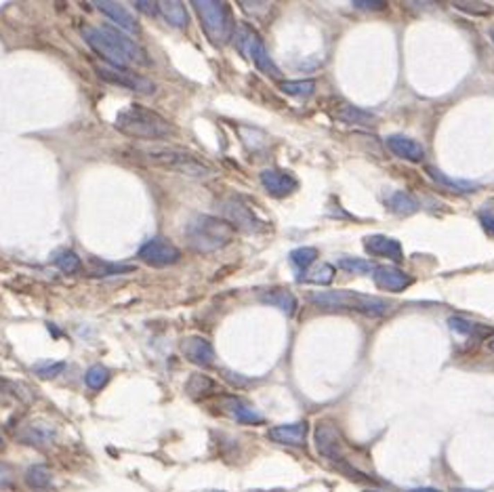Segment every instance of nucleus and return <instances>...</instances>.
I'll list each match as a JSON object with an SVG mask.
<instances>
[{
    "label": "nucleus",
    "instance_id": "obj_13",
    "mask_svg": "<svg viewBox=\"0 0 494 492\" xmlns=\"http://www.w3.org/2000/svg\"><path fill=\"white\" fill-rule=\"evenodd\" d=\"M373 278H375V285L387 293H402L412 282V278L406 271H402L398 267H387V265L375 267Z\"/></svg>",
    "mask_w": 494,
    "mask_h": 492
},
{
    "label": "nucleus",
    "instance_id": "obj_24",
    "mask_svg": "<svg viewBox=\"0 0 494 492\" xmlns=\"http://www.w3.org/2000/svg\"><path fill=\"white\" fill-rule=\"evenodd\" d=\"M334 116L343 122H349V124H375V116L370 112H364L356 105H349V103H343L334 110Z\"/></svg>",
    "mask_w": 494,
    "mask_h": 492
},
{
    "label": "nucleus",
    "instance_id": "obj_16",
    "mask_svg": "<svg viewBox=\"0 0 494 492\" xmlns=\"http://www.w3.org/2000/svg\"><path fill=\"white\" fill-rule=\"evenodd\" d=\"M364 248L375 255V257H387V259H393V261H402L404 259V253H402V244L393 238H387V236H366L364 238Z\"/></svg>",
    "mask_w": 494,
    "mask_h": 492
},
{
    "label": "nucleus",
    "instance_id": "obj_1",
    "mask_svg": "<svg viewBox=\"0 0 494 492\" xmlns=\"http://www.w3.org/2000/svg\"><path fill=\"white\" fill-rule=\"evenodd\" d=\"M85 42L103 57L110 67L128 69L130 65H148V55L137 42H133L124 32L108 26H85L80 28Z\"/></svg>",
    "mask_w": 494,
    "mask_h": 492
},
{
    "label": "nucleus",
    "instance_id": "obj_47",
    "mask_svg": "<svg viewBox=\"0 0 494 492\" xmlns=\"http://www.w3.org/2000/svg\"><path fill=\"white\" fill-rule=\"evenodd\" d=\"M364 492H381V490H364Z\"/></svg>",
    "mask_w": 494,
    "mask_h": 492
},
{
    "label": "nucleus",
    "instance_id": "obj_5",
    "mask_svg": "<svg viewBox=\"0 0 494 492\" xmlns=\"http://www.w3.org/2000/svg\"><path fill=\"white\" fill-rule=\"evenodd\" d=\"M194 9L204 28L206 38L215 46H223L236 32L230 7L219 0H194Z\"/></svg>",
    "mask_w": 494,
    "mask_h": 492
},
{
    "label": "nucleus",
    "instance_id": "obj_30",
    "mask_svg": "<svg viewBox=\"0 0 494 492\" xmlns=\"http://www.w3.org/2000/svg\"><path fill=\"white\" fill-rule=\"evenodd\" d=\"M334 267L330 263H322L316 269H312L307 275H303L301 282H314V285H330L334 280Z\"/></svg>",
    "mask_w": 494,
    "mask_h": 492
},
{
    "label": "nucleus",
    "instance_id": "obj_46",
    "mask_svg": "<svg viewBox=\"0 0 494 492\" xmlns=\"http://www.w3.org/2000/svg\"><path fill=\"white\" fill-rule=\"evenodd\" d=\"M490 38H492V42H494V28L490 30Z\"/></svg>",
    "mask_w": 494,
    "mask_h": 492
},
{
    "label": "nucleus",
    "instance_id": "obj_19",
    "mask_svg": "<svg viewBox=\"0 0 494 492\" xmlns=\"http://www.w3.org/2000/svg\"><path fill=\"white\" fill-rule=\"evenodd\" d=\"M53 440H55V430L46 423H32L19 436V442H24L28 446H36V448L49 446Z\"/></svg>",
    "mask_w": 494,
    "mask_h": 492
},
{
    "label": "nucleus",
    "instance_id": "obj_28",
    "mask_svg": "<svg viewBox=\"0 0 494 492\" xmlns=\"http://www.w3.org/2000/svg\"><path fill=\"white\" fill-rule=\"evenodd\" d=\"M55 265H57V269H61L67 275L78 273L83 269V261H80V257L74 251H61V253H57Z\"/></svg>",
    "mask_w": 494,
    "mask_h": 492
},
{
    "label": "nucleus",
    "instance_id": "obj_26",
    "mask_svg": "<svg viewBox=\"0 0 494 492\" xmlns=\"http://www.w3.org/2000/svg\"><path fill=\"white\" fill-rule=\"evenodd\" d=\"M280 91L291 97H312L316 93L314 80H282L278 83Z\"/></svg>",
    "mask_w": 494,
    "mask_h": 492
},
{
    "label": "nucleus",
    "instance_id": "obj_14",
    "mask_svg": "<svg viewBox=\"0 0 494 492\" xmlns=\"http://www.w3.org/2000/svg\"><path fill=\"white\" fill-rule=\"evenodd\" d=\"M261 185L267 189V194H271L275 198H284L297 187V179L284 171L265 169V171H261Z\"/></svg>",
    "mask_w": 494,
    "mask_h": 492
},
{
    "label": "nucleus",
    "instance_id": "obj_43",
    "mask_svg": "<svg viewBox=\"0 0 494 492\" xmlns=\"http://www.w3.org/2000/svg\"><path fill=\"white\" fill-rule=\"evenodd\" d=\"M410 492H440V490H434V488H414Z\"/></svg>",
    "mask_w": 494,
    "mask_h": 492
},
{
    "label": "nucleus",
    "instance_id": "obj_45",
    "mask_svg": "<svg viewBox=\"0 0 494 492\" xmlns=\"http://www.w3.org/2000/svg\"><path fill=\"white\" fill-rule=\"evenodd\" d=\"M488 349H490V351H494V339H492V341L488 343Z\"/></svg>",
    "mask_w": 494,
    "mask_h": 492
},
{
    "label": "nucleus",
    "instance_id": "obj_18",
    "mask_svg": "<svg viewBox=\"0 0 494 492\" xmlns=\"http://www.w3.org/2000/svg\"><path fill=\"white\" fill-rule=\"evenodd\" d=\"M93 7H97L103 15H108L112 22H116L124 32H128V34H135L137 30H139V26H137V19L122 7V5H118V3H103V0H95L93 3Z\"/></svg>",
    "mask_w": 494,
    "mask_h": 492
},
{
    "label": "nucleus",
    "instance_id": "obj_37",
    "mask_svg": "<svg viewBox=\"0 0 494 492\" xmlns=\"http://www.w3.org/2000/svg\"><path fill=\"white\" fill-rule=\"evenodd\" d=\"M339 265L351 273H368V271H375V265L366 259H354V257H347V259H341Z\"/></svg>",
    "mask_w": 494,
    "mask_h": 492
},
{
    "label": "nucleus",
    "instance_id": "obj_38",
    "mask_svg": "<svg viewBox=\"0 0 494 492\" xmlns=\"http://www.w3.org/2000/svg\"><path fill=\"white\" fill-rule=\"evenodd\" d=\"M448 324H450V328H452L457 334H461V337H469V334L475 332V324H471V322L465 320V318H450Z\"/></svg>",
    "mask_w": 494,
    "mask_h": 492
},
{
    "label": "nucleus",
    "instance_id": "obj_42",
    "mask_svg": "<svg viewBox=\"0 0 494 492\" xmlns=\"http://www.w3.org/2000/svg\"><path fill=\"white\" fill-rule=\"evenodd\" d=\"M135 7L146 15H154L160 11V3H146V0H139V3H135Z\"/></svg>",
    "mask_w": 494,
    "mask_h": 492
},
{
    "label": "nucleus",
    "instance_id": "obj_4",
    "mask_svg": "<svg viewBox=\"0 0 494 492\" xmlns=\"http://www.w3.org/2000/svg\"><path fill=\"white\" fill-rule=\"evenodd\" d=\"M307 301L322 307V309H349V312H360L364 316L373 318H383L391 312V303L379 297L370 295H360L354 291H322V293H309Z\"/></svg>",
    "mask_w": 494,
    "mask_h": 492
},
{
    "label": "nucleus",
    "instance_id": "obj_23",
    "mask_svg": "<svg viewBox=\"0 0 494 492\" xmlns=\"http://www.w3.org/2000/svg\"><path fill=\"white\" fill-rule=\"evenodd\" d=\"M26 484L32 488V490H49L53 486V473L46 465L42 463H36V465H30L28 471H26Z\"/></svg>",
    "mask_w": 494,
    "mask_h": 492
},
{
    "label": "nucleus",
    "instance_id": "obj_31",
    "mask_svg": "<svg viewBox=\"0 0 494 492\" xmlns=\"http://www.w3.org/2000/svg\"><path fill=\"white\" fill-rule=\"evenodd\" d=\"M213 387H215L213 379H208V377H204V375H191V377H189V383H187V391H189L191 398H196V400L204 398Z\"/></svg>",
    "mask_w": 494,
    "mask_h": 492
},
{
    "label": "nucleus",
    "instance_id": "obj_33",
    "mask_svg": "<svg viewBox=\"0 0 494 492\" xmlns=\"http://www.w3.org/2000/svg\"><path fill=\"white\" fill-rule=\"evenodd\" d=\"M65 368V362L63 360H42L34 366V373L40 377V379H55L57 375H61Z\"/></svg>",
    "mask_w": 494,
    "mask_h": 492
},
{
    "label": "nucleus",
    "instance_id": "obj_3",
    "mask_svg": "<svg viewBox=\"0 0 494 492\" xmlns=\"http://www.w3.org/2000/svg\"><path fill=\"white\" fill-rule=\"evenodd\" d=\"M236 228L223 217L215 215H196L185 226V242L196 253H215L228 246L234 238Z\"/></svg>",
    "mask_w": 494,
    "mask_h": 492
},
{
    "label": "nucleus",
    "instance_id": "obj_2",
    "mask_svg": "<svg viewBox=\"0 0 494 492\" xmlns=\"http://www.w3.org/2000/svg\"><path fill=\"white\" fill-rule=\"evenodd\" d=\"M114 124L122 135L133 139H144V142H158V139H167L175 133L173 124L167 118L139 103L122 108Z\"/></svg>",
    "mask_w": 494,
    "mask_h": 492
},
{
    "label": "nucleus",
    "instance_id": "obj_27",
    "mask_svg": "<svg viewBox=\"0 0 494 492\" xmlns=\"http://www.w3.org/2000/svg\"><path fill=\"white\" fill-rule=\"evenodd\" d=\"M387 204H389V208L393 210V213H398V215H410V213H416V208H418V202L410 194H406V192L391 194Z\"/></svg>",
    "mask_w": 494,
    "mask_h": 492
},
{
    "label": "nucleus",
    "instance_id": "obj_39",
    "mask_svg": "<svg viewBox=\"0 0 494 492\" xmlns=\"http://www.w3.org/2000/svg\"><path fill=\"white\" fill-rule=\"evenodd\" d=\"M354 7L360 9V11H381V9H385L387 5L381 3V0H356Z\"/></svg>",
    "mask_w": 494,
    "mask_h": 492
},
{
    "label": "nucleus",
    "instance_id": "obj_22",
    "mask_svg": "<svg viewBox=\"0 0 494 492\" xmlns=\"http://www.w3.org/2000/svg\"><path fill=\"white\" fill-rule=\"evenodd\" d=\"M160 13L162 17L175 26V28H187V22H189V15L183 7V3H179V0H162L160 3Z\"/></svg>",
    "mask_w": 494,
    "mask_h": 492
},
{
    "label": "nucleus",
    "instance_id": "obj_34",
    "mask_svg": "<svg viewBox=\"0 0 494 492\" xmlns=\"http://www.w3.org/2000/svg\"><path fill=\"white\" fill-rule=\"evenodd\" d=\"M85 381H87V385H89L91 389H101V387L110 381V373H108L105 366L95 364V366H91V368L87 371Z\"/></svg>",
    "mask_w": 494,
    "mask_h": 492
},
{
    "label": "nucleus",
    "instance_id": "obj_29",
    "mask_svg": "<svg viewBox=\"0 0 494 492\" xmlns=\"http://www.w3.org/2000/svg\"><path fill=\"white\" fill-rule=\"evenodd\" d=\"M135 271V265H124V263H112V261H93L91 263V273L97 278L114 275V273H128Z\"/></svg>",
    "mask_w": 494,
    "mask_h": 492
},
{
    "label": "nucleus",
    "instance_id": "obj_6",
    "mask_svg": "<svg viewBox=\"0 0 494 492\" xmlns=\"http://www.w3.org/2000/svg\"><path fill=\"white\" fill-rule=\"evenodd\" d=\"M144 158L150 164L183 173V175L191 177V179H204L208 175H213V169L206 167L200 158H196L189 152L175 150V148H148L144 152Z\"/></svg>",
    "mask_w": 494,
    "mask_h": 492
},
{
    "label": "nucleus",
    "instance_id": "obj_11",
    "mask_svg": "<svg viewBox=\"0 0 494 492\" xmlns=\"http://www.w3.org/2000/svg\"><path fill=\"white\" fill-rule=\"evenodd\" d=\"M314 442H316L318 452L322 457H326L328 461H332V463L343 461V446H341L339 432L332 423H328V421H320V423L316 425Z\"/></svg>",
    "mask_w": 494,
    "mask_h": 492
},
{
    "label": "nucleus",
    "instance_id": "obj_20",
    "mask_svg": "<svg viewBox=\"0 0 494 492\" xmlns=\"http://www.w3.org/2000/svg\"><path fill=\"white\" fill-rule=\"evenodd\" d=\"M228 410L234 414L236 421H240V423H246V425H261V423H265V416L259 410H255L250 404H246V402H242L238 398L228 400Z\"/></svg>",
    "mask_w": 494,
    "mask_h": 492
},
{
    "label": "nucleus",
    "instance_id": "obj_32",
    "mask_svg": "<svg viewBox=\"0 0 494 492\" xmlns=\"http://www.w3.org/2000/svg\"><path fill=\"white\" fill-rule=\"evenodd\" d=\"M318 259V248L314 246H301L291 253V261L297 269H307Z\"/></svg>",
    "mask_w": 494,
    "mask_h": 492
},
{
    "label": "nucleus",
    "instance_id": "obj_25",
    "mask_svg": "<svg viewBox=\"0 0 494 492\" xmlns=\"http://www.w3.org/2000/svg\"><path fill=\"white\" fill-rule=\"evenodd\" d=\"M427 173H429V175L440 183V185H444V187H448V189H452V192H473V189H477V183H473V181H465V179L448 177V175H444L442 171H438L436 167H429Z\"/></svg>",
    "mask_w": 494,
    "mask_h": 492
},
{
    "label": "nucleus",
    "instance_id": "obj_15",
    "mask_svg": "<svg viewBox=\"0 0 494 492\" xmlns=\"http://www.w3.org/2000/svg\"><path fill=\"white\" fill-rule=\"evenodd\" d=\"M385 144H387L389 152H393L395 156H400L404 160H410V162L425 160V150H423V146L406 135H391V137H387Z\"/></svg>",
    "mask_w": 494,
    "mask_h": 492
},
{
    "label": "nucleus",
    "instance_id": "obj_10",
    "mask_svg": "<svg viewBox=\"0 0 494 492\" xmlns=\"http://www.w3.org/2000/svg\"><path fill=\"white\" fill-rule=\"evenodd\" d=\"M219 210L223 213V219L228 223H232L234 228L238 230H244V232H261V221L255 217V213H250V208L236 200V198H228V200H221L219 202Z\"/></svg>",
    "mask_w": 494,
    "mask_h": 492
},
{
    "label": "nucleus",
    "instance_id": "obj_12",
    "mask_svg": "<svg viewBox=\"0 0 494 492\" xmlns=\"http://www.w3.org/2000/svg\"><path fill=\"white\" fill-rule=\"evenodd\" d=\"M181 351L189 362H194L202 368H206V366H210L215 362V349H213V345H210V341L204 339V337H196V334L185 337L181 341Z\"/></svg>",
    "mask_w": 494,
    "mask_h": 492
},
{
    "label": "nucleus",
    "instance_id": "obj_21",
    "mask_svg": "<svg viewBox=\"0 0 494 492\" xmlns=\"http://www.w3.org/2000/svg\"><path fill=\"white\" fill-rule=\"evenodd\" d=\"M259 299H261L263 303H269V305L282 309L287 316H293L295 309H297V301H295V297H293L287 289H269V291L261 293Z\"/></svg>",
    "mask_w": 494,
    "mask_h": 492
},
{
    "label": "nucleus",
    "instance_id": "obj_44",
    "mask_svg": "<svg viewBox=\"0 0 494 492\" xmlns=\"http://www.w3.org/2000/svg\"><path fill=\"white\" fill-rule=\"evenodd\" d=\"M452 492H482V490H469V488H454Z\"/></svg>",
    "mask_w": 494,
    "mask_h": 492
},
{
    "label": "nucleus",
    "instance_id": "obj_40",
    "mask_svg": "<svg viewBox=\"0 0 494 492\" xmlns=\"http://www.w3.org/2000/svg\"><path fill=\"white\" fill-rule=\"evenodd\" d=\"M11 484H13V469H11V465L0 461V488L11 486Z\"/></svg>",
    "mask_w": 494,
    "mask_h": 492
},
{
    "label": "nucleus",
    "instance_id": "obj_9",
    "mask_svg": "<svg viewBox=\"0 0 494 492\" xmlns=\"http://www.w3.org/2000/svg\"><path fill=\"white\" fill-rule=\"evenodd\" d=\"M95 72H97V76L101 80L118 85V87H124V89H130V91H137L141 95H152L156 91L152 80L130 72V69H116V67H101V65H97Z\"/></svg>",
    "mask_w": 494,
    "mask_h": 492
},
{
    "label": "nucleus",
    "instance_id": "obj_48",
    "mask_svg": "<svg viewBox=\"0 0 494 492\" xmlns=\"http://www.w3.org/2000/svg\"><path fill=\"white\" fill-rule=\"evenodd\" d=\"M208 492H223V490H208Z\"/></svg>",
    "mask_w": 494,
    "mask_h": 492
},
{
    "label": "nucleus",
    "instance_id": "obj_41",
    "mask_svg": "<svg viewBox=\"0 0 494 492\" xmlns=\"http://www.w3.org/2000/svg\"><path fill=\"white\" fill-rule=\"evenodd\" d=\"M479 223L482 228L488 232V234H494V213H490V210H479Z\"/></svg>",
    "mask_w": 494,
    "mask_h": 492
},
{
    "label": "nucleus",
    "instance_id": "obj_8",
    "mask_svg": "<svg viewBox=\"0 0 494 492\" xmlns=\"http://www.w3.org/2000/svg\"><path fill=\"white\" fill-rule=\"evenodd\" d=\"M137 257L152 267H169L181 259V253L175 244L164 238H152L137 251Z\"/></svg>",
    "mask_w": 494,
    "mask_h": 492
},
{
    "label": "nucleus",
    "instance_id": "obj_36",
    "mask_svg": "<svg viewBox=\"0 0 494 492\" xmlns=\"http://www.w3.org/2000/svg\"><path fill=\"white\" fill-rule=\"evenodd\" d=\"M3 385H5V389L9 391V393H13L17 400H22V402H26V404H32L34 402V391L28 387V385H24V383H17V381H5L3 379Z\"/></svg>",
    "mask_w": 494,
    "mask_h": 492
},
{
    "label": "nucleus",
    "instance_id": "obj_7",
    "mask_svg": "<svg viewBox=\"0 0 494 492\" xmlns=\"http://www.w3.org/2000/svg\"><path fill=\"white\" fill-rule=\"evenodd\" d=\"M236 49L246 57V59H250L263 74H267V76H271V78H275L278 83H282V78H284V74L280 72V67L271 61V57H269V53H267V49H265V44H263V40H261V36L250 28V26H246V24H242V26H236Z\"/></svg>",
    "mask_w": 494,
    "mask_h": 492
},
{
    "label": "nucleus",
    "instance_id": "obj_17",
    "mask_svg": "<svg viewBox=\"0 0 494 492\" xmlns=\"http://www.w3.org/2000/svg\"><path fill=\"white\" fill-rule=\"evenodd\" d=\"M269 440L278 442V444H287V446H301L305 442L307 436V423H289V425H278L273 430H269Z\"/></svg>",
    "mask_w": 494,
    "mask_h": 492
},
{
    "label": "nucleus",
    "instance_id": "obj_35",
    "mask_svg": "<svg viewBox=\"0 0 494 492\" xmlns=\"http://www.w3.org/2000/svg\"><path fill=\"white\" fill-rule=\"evenodd\" d=\"M454 9L469 13V15H490L492 7L488 3H475V0H461V3H452Z\"/></svg>",
    "mask_w": 494,
    "mask_h": 492
}]
</instances>
